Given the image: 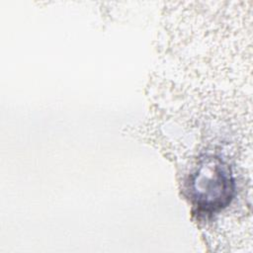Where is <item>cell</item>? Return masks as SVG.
Segmentation results:
<instances>
[{
  "instance_id": "1",
  "label": "cell",
  "mask_w": 253,
  "mask_h": 253,
  "mask_svg": "<svg viewBox=\"0 0 253 253\" xmlns=\"http://www.w3.org/2000/svg\"><path fill=\"white\" fill-rule=\"evenodd\" d=\"M189 189L194 205L201 211L212 212L226 207L234 195L229 166L217 156H205L191 175Z\"/></svg>"
}]
</instances>
